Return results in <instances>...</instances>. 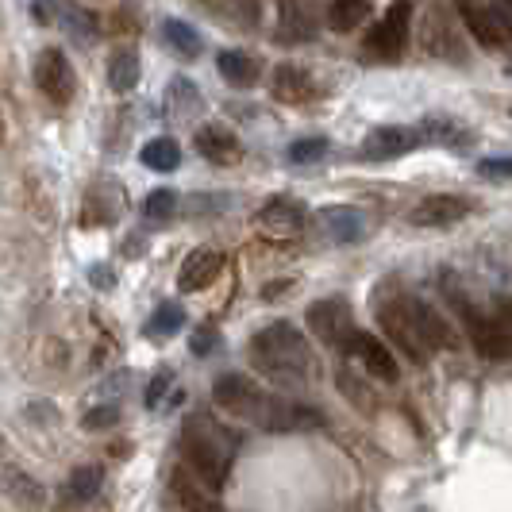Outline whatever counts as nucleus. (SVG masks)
Masks as SVG:
<instances>
[{
	"instance_id": "ddd939ff",
	"label": "nucleus",
	"mask_w": 512,
	"mask_h": 512,
	"mask_svg": "<svg viewBox=\"0 0 512 512\" xmlns=\"http://www.w3.org/2000/svg\"><path fill=\"white\" fill-rule=\"evenodd\" d=\"M470 212V205L462 197H451V193H436V197H424L420 205L409 212V220L416 228H451L459 224L462 216Z\"/></svg>"
},
{
	"instance_id": "9d476101",
	"label": "nucleus",
	"mask_w": 512,
	"mask_h": 512,
	"mask_svg": "<svg viewBox=\"0 0 512 512\" xmlns=\"http://www.w3.org/2000/svg\"><path fill=\"white\" fill-rule=\"evenodd\" d=\"M258 231L270 239H293L297 231L305 228V205L289 201V197H274L258 208Z\"/></svg>"
},
{
	"instance_id": "423d86ee",
	"label": "nucleus",
	"mask_w": 512,
	"mask_h": 512,
	"mask_svg": "<svg viewBox=\"0 0 512 512\" xmlns=\"http://www.w3.org/2000/svg\"><path fill=\"white\" fill-rule=\"evenodd\" d=\"M35 89L51 104H58V108H66V104L74 101L77 74L74 66H70V58L62 51H54V47L39 51V58H35Z\"/></svg>"
},
{
	"instance_id": "b1692460",
	"label": "nucleus",
	"mask_w": 512,
	"mask_h": 512,
	"mask_svg": "<svg viewBox=\"0 0 512 512\" xmlns=\"http://www.w3.org/2000/svg\"><path fill=\"white\" fill-rule=\"evenodd\" d=\"M101 482H104L101 466H77L74 474H70V482H66V497L70 501H93L101 493Z\"/></svg>"
},
{
	"instance_id": "2f4dec72",
	"label": "nucleus",
	"mask_w": 512,
	"mask_h": 512,
	"mask_svg": "<svg viewBox=\"0 0 512 512\" xmlns=\"http://www.w3.org/2000/svg\"><path fill=\"white\" fill-rule=\"evenodd\" d=\"M120 420V412L116 409H93V412H85V428H93V432H101V428H108V424H116Z\"/></svg>"
},
{
	"instance_id": "dca6fc26",
	"label": "nucleus",
	"mask_w": 512,
	"mask_h": 512,
	"mask_svg": "<svg viewBox=\"0 0 512 512\" xmlns=\"http://www.w3.org/2000/svg\"><path fill=\"white\" fill-rule=\"evenodd\" d=\"M401 305H405V312L412 316V324L420 328V335L428 339L432 351H447V347L455 343V339H451V328L443 324V316H439L428 301H420V297H401Z\"/></svg>"
},
{
	"instance_id": "bb28decb",
	"label": "nucleus",
	"mask_w": 512,
	"mask_h": 512,
	"mask_svg": "<svg viewBox=\"0 0 512 512\" xmlns=\"http://www.w3.org/2000/svg\"><path fill=\"white\" fill-rule=\"evenodd\" d=\"M181 324H185V308L181 305H158V312L147 320V335H154V339H170V335L181 332Z\"/></svg>"
},
{
	"instance_id": "0eeeda50",
	"label": "nucleus",
	"mask_w": 512,
	"mask_h": 512,
	"mask_svg": "<svg viewBox=\"0 0 512 512\" xmlns=\"http://www.w3.org/2000/svg\"><path fill=\"white\" fill-rule=\"evenodd\" d=\"M462 320H466V335H470V347L482 355V359H512V335L505 332V324L497 316H486L478 308H462Z\"/></svg>"
},
{
	"instance_id": "5701e85b",
	"label": "nucleus",
	"mask_w": 512,
	"mask_h": 512,
	"mask_svg": "<svg viewBox=\"0 0 512 512\" xmlns=\"http://www.w3.org/2000/svg\"><path fill=\"white\" fill-rule=\"evenodd\" d=\"M366 16H370V0H332V8H328V24L343 35L366 24Z\"/></svg>"
},
{
	"instance_id": "1a4fd4ad",
	"label": "nucleus",
	"mask_w": 512,
	"mask_h": 512,
	"mask_svg": "<svg viewBox=\"0 0 512 512\" xmlns=\"http://www.w3.org/2000/svg\"><path fill=\"white\" fill-rule=\"evenodd\" d=\"M347 355L359 362L362 374H374L382 382H397V359H393V351L385 347L378 335L355 332L351 343H347Z\"/></svg>"
},
{
	"instance_id": "9b49d317",
	"label": "nucleus",
	"mask_w": 512,
	"mask_h": 512,
	"mask_svg": "<svg viewBox=\"0 0 512 512\" xmlns=\"http://www.w3.org/2000/svg\"><path fill=\"white\" fill-rule=\"evenodd\" d=\"M170 497L181 505V512H220V501H216V489L201 482L189 466H178L170 474Z\"/></svg>"
},
{
	"instance_id": "39448f33",
	"label": "nucleus",
	"mask_w": 512,
	"mask_h": 512,
	"mask_svg": "<svg viewBox=\"0 0 512 512\" xmlns=\"http://www.w3.org/2000/svg\"><path fill=\"white\" fill-rule=\"evenodd\" d=\"M378 328H382L385 339H389L412 366H424V362H428L432 347H428V339L420 335V328L412 324V316L405 312L401 297H397V301H385V305L378 308Z\"/></svg>"
},
{
	"instance_id": "2eb2a0df",
	"label": "nucleus",
	"mask_w": 512,
	"mask_h": 512,
	"mask_svg": "<svg viewBox=\"0 0 512 512\" xmlns=\"http://www.w3.org/2000/svg\"><path fill=\"white\" fill-rule=\"evenodd\" d=\"M224 274V255L220 251H193V255L181 262L178 289L181 293H201L208 285Z\"/></svg>"
},
{
	"instance_id": "f257e3e1",
	"label": "nucleus",
	"mask_w": 512,
	"mask_h": 512,
	"mask_svg": "<svg viewBox=\"0 0 512 512\" xmlns=\"http://www.w3.org/2000/svg\"><path fill=\"white\" fill-rule=\"evenodd\" d=\"M216 405L220 409L235 412L243 420H251L266 432H293V428H305V424H320V416L308 409H297V405H285V401H274L270 393H262L251 378L243 374H228L220 378L216 389H212Z\"/></svg>"
},
{
	"instance_id": "7ed1b4c3",
	"label": "nucleus",
	"mask_w": 512,
	"mask_h": 512,
	"mask_svg": "<svg viewBox=\"0 0 512 512\" xmlns=\"http://www.w3.org/2000/svg\"><path fill=\"white\" fill-rule=\"evenodd\" d=\"M231 459H235V443L220 424H208V420H193L185 432H181V466H189L201 482L224 489L231 474Z\"/></svg>"
},
{
	"instance_id": "6e6552de",
	"label": "nucleus",
	"mask_w": 512,
	"mask_h": 512,
	"mask_svg": "<svg viewBox=\"0 0 512 512\" xmlns=\"http://www.w3.org/2000/svg\"><path fill=\"white\" fill-rule=\"evenodd\" d=\"M308 328H312V335H316L320 343L339 347V351H347L351 335L359 332L355 320H351L347 301H320V305H312L308 308Z\"/></svg>"
},
{
	"instance_id": "c85d7f7f",
	"label": "nucleus",
	"mask_w": 512,
	"mask_h": 512,
	"mask_svg": "<svg viewBox=\"0 0 512 512\" xmlns=\"http://www.w3.org/2000/svg\"><path fill=\"white\" fill-rule=\"evenodd\" d=\"M174 208H178V197H174L170 189H154L151 197L143 201V212H147L151 220H166V216H174Z\"/></svg>"
},
{
	"instance_id": "4468645a",
	"label": "nucleus",
	"mask_w": 512,
	"mask_h": 512,
	"mask_svg": "<svg viewBox=\"0 0 512 512\" xmlns=\"http://www.w3.org/2000/svg\"><path fill=\"white\" fill-rule=\"evenodd\" d=\"M416 143H420V131L397 128V124H389V128H374L366 139H362V158H370V162L401 158V154H409Z\"/></svg>"
},
{
	"instance_id": "f03ea898",
	"label": "nucleus",
	"mask_w": 512,
	"mask_h": 512,
	"mask_svg": "<svg viewBox=\"0 0 512 512\" xmlns=\"http://www.w3.org/2000/svg\"><path fill=\"white\" fill-rule=\"evenodd\" d=\"M251 362H255L262 374H270L274 382H285V385H301L308 378H316V359L308 351V339L289 320H278V324H270V328H262L255 335Z\"/></svg>"
},
{
	"instance_id": "7c9ffc66",
	"label": "nucleus",
	"mask_w": 512,
	"mask_h": 512,
	"mask_svg": "<svg viewBox=\"0 0 512 512\" xmlns=\"http://www.w3.org/2000/svg\"><path fill=\"white\" fill-rule=\"evenodd\" d=\"M170 385H174L170 374H158V378L151 382V389H147V397H143V405H147V409H162V397H166Z\"/></svg>"
},
{
	"instance_id": "a211bd4d",
	"label": "nucleus",
	"mask_w": 512,
	"mask_h": 512,
	"mask_svg": "<svg viewBox=\"0 0 512 512\" xmlns=\"http://www.w3.org/2000/svg\"><path fill=\"white\" fill-rule=\"evenodd\" d=\"M320 228L328 231V239L351 247V243H359L362 235H366V220H362L359 208H324L320 212Z\"/></svg>"
},
{
	"instance_id": "4be33fe9",
	"label": "nucleus",
	"mask_w": 512,
	"mask_h": 512,
	"mask_svg": "<svg viewBox=\"0 0 512 512\" xmlns=\"http://www.w3.org/2000/svg\"><path fill=\"white\" fill-rule=\"evenodd\" d=\"M216 66H220V74L228 77L231 85H239V89H247V85L258 81V58L247 51H220Z\"/></svg>"
},
{
	"instance_id": "c756f323",
	"label": "nucleus",
	"mask_w": 512,
	"mask_h": 512,
	"mask_svg": "<svg viewBox=\"0 0 512 512\" xmlns=\"http://www.w3.org/2000/svg\"><path fill=\"white\" fill-rule=\"evenodd\" d=\"M478 178L509 181L512 178V158H482V162H478Z\"/></svg>"
},
{
	"instance_id": "6ab92c4d",
	"label": "nucleus",
	"mask_w": 512,
	"mask_h": 512,
	"mask_svg": "<svg viewBox=\"0 0 512 512\" xmlns=\"http://www.w3.org/2000/svg\"><path fill=\"white\" fill-rule=\"evenodd\" d=\"M270 97L282 104H305L312 97V77L297 66H278L270 77Z\"/></svg>"
},
{
	"instance_id": "20e7f679",
	"label": "nucleus",
	"mask_w": 512,
	"mask_h": 512,
	"mask_svg": "<svg viewBox=\"0 0 512 512\" xmlns=\"http://www.w3.org/2000/svg\"><path fill=\"white\" fill-rule=\"evenodd\" d=\"M409 27H412L409 0L389 4L382 20L370 27V35H366V43H362V54H370V58H378V62H393L397 54L405 51V43H409Z\"/></svg>"
},
{
	"instance_id": "f8f14e48",
	"label": "nucleus",
	"mask_w": 512,
	"mask_h": 512,
	"mask_svg": "<svg viewBox=\"0 0 512 512\" xmlns=\"http://www.w3.org/2000/svg\"><path fill=\"white\" fill-rule=\"evenodd\" d=\"M459 4L462 27L482 43V47H505V31L493 12V0H455Z\"/></svg>"
},
{
	"instance_id": "473e14b6",
	"label": "nucleus",
	"mask_w": 512,
	"mask_h": 512,
	"mask_svg": "<svg viewBox=\"0 0 512 512\" xmlns=\"http://www.w3.org/2000/svg\"><path fill=\"white\" fill-rule=\"evenodd\" d=\"M493 12H497L501 31H505V47H512V0H493Z\"/></svg>"
},
{
	"instance_id": "e433bc0d",
	"label": "nucleus",
	"mask_w": 512,
	"mask_h": 512,
	"mask_svg": "<svg viewBox=\"0 0 512 512\" xmlns=\"http://www.w3.org/2000/svg\"><path fill=\"white\" fill-rule=\"evenodd\" d=\"M505 74H509V77H512V66H509V70H505Z\"/></svg>"
},
{
	"instance_id": "a878e982",
	"label": "nucleus",
	"mask_w": 512,
	"mask_h": 512,
	"mask_svg": "<svg viewBox=\"0 0 512 512\" xmlns=\"http://www.w3.org/2000/svg\"><path fill=\"white\" fill-rule=\"evenodd\" d=\"M420 139H428V143H443V147H459L462 139V128L455 120H447V116H428L424 124H420Z\"/></svg>"
},
{
	"instance_id": "aec40b11",
	"label": "nucleus",
	"mask_w": 512,
	"mask_h": 512,
	"mask_svg": "<svg viewBox=\"0 0 512 512\" xmlns=\"http://www.w3.org/2000/svg\"><path fill=\"white\" fill-rule=\"evenodd\" d=\"M139 158H143V166L154 170V174H174V170L181 166V147L174 143V139L158 135V139H151V143H143Z\"/></svg>"
},
{
	"instance_id": "f704fd0d",
	"label": "nucleus",
	"mask_w": 512,
	"mask_h": 512,
	"mask_svg": "<svg viewBox=\"0 0 512 512\" xmlns=\"http://www.w3.org/2000/svg\"><path fill=\"white\" fill-rule=\"evenodd\" d=\"M497 320H501L505 332L512 335V297H501V301H497Z\"/></svg>"
},
{
	"instance_id": "f3484780",
	"label": "nucleus",
	"mask_w": 512,
	"mask_h": 512,
	"mask_svg": "<svg viewBox=\"0 0 512 512\" xmlns=\"http://www.w3.org/2000/svg\"><path fill=\"white\" fill-rule=\"evenodd\" d=\"M193 143H197L201 158L216 162V166H235V162L243 158V147H239V139H235L231 131H224V128H201Z\"/></svg>"
},
{
	"instance_id": "393cba45",
	"label": "nucleus",
	"mask_w": 512,
	"mask_h": 512,
	"mask_svg": "<svg viewBox=\"0 0 512 512\" xmlns=\"http://www.w3.org/2000/svg\"><path fill=\"white\" fill-rule=\"evenodd\" d=\"M162 35H166V43H170L181 58H197V54H201V35L185 24V20H166V24H162Z\"/></svg>"
},
{
	"instance_id": "c9c22d12",
	"label": "nucleus",
	"mask_w": 512,
	"mask_h": 512,
	"mask_svg": "<svg viewBox=\"0 0 512 512\" xmlns=\"http://www.w3.org/2000/svg\"><path fill=\"white\" fill-rule=\"evenodd\" d=\"M104 274H108V270H104V266H97V270H93V282H97V285H108V278H104Z\"/></svg>"
},
{
	"instance_id": "cd10ccee",
	"label": "nucleus",
	"mask_w": 512,
	"mask_h": 512,
	"mask_svg": "<svg viewBox=\"0 0 512 512\" xmlns=\"http://www.w3.org/2000/svg\"><path fill=\"white\" fill-rule=\"evenodd\" d=\"M324 154H328V139H324V135H312V139H297L285 158H289L293 166H316Z\"/></svg>"
},
{
	"instance_id": "72a5a7b5",
	"label": "nucleus",
	"mask_w": 512,
	"mask_h": 512,
	"mask_svg": "<svg viewBox=\"0 0 512 512\" xmlns=\"http://www.w3.org/2000/svg\"><path fill=\"white\" fill-rule=\"evenodd\" d=\"M216 343H220V339H216V328H197V335H193V351H197V355H208Z\"/></svg>"
},
{
	"instance_id": "412c9836",
	"label": "nucleus",
	"mask_w": 512,
	"mask_h": 512,
	"mask_svg": "<svg viewBox=\"0 0 512 512\" xmlns=\"http://www.w3.org/2000/svg\"><path fill=\"white\" fill-rule=\"evenodd\" d=\"M108 85L116 93H131L139 85V54L128 51V47L108 54Z\"/></svg>"
}]
</instances>
